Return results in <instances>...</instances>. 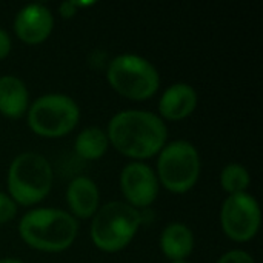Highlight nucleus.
<instances>
[{
    "label": "nucleus",
    "instance_id": "f257e3e1",
    "mask_svg": "<svg viewBox=\"0 0 263 263\" xmlns=\"http://www.w3.org/2000/svg\"><path fill=\"white\" fill-rule=\"evenodd\" d=\"M106 136L120 154L143 160L163 149L168 129L159 116L148 111L129 109L117 112L109 120Z\"/></svg>",
    "mask_w": 263,
    "mask_h": 263
},
{
    "label": "nucleus",
    "instance_id": "f03ea898",
    "mask_svg": "<svg viewBox=\"0 0 263 263\" xmlns=\"http://www.w3.org/2000/svg\"><path fill=\"white\" fill-rule=\"evenodd\" d=\"M79 233L77 220L66 211L37 208L26 213L18 223L22 240L32 250L60 253L68 250Z\"/></svg>",
    "mask_w": 263,
    "mask_h": 263
},
{
    "label": "nucleus",
    "instance_id": "7ed1b4c3",
    "mask_svg": "<svg viewBox=\"0 0 263 263\" xmlns=\"http://www.w3.org/2000/svg\"><path fill=\"white\" fill-rule=\"evenodd\" d=\"M140 225L139 210L125 202H109L92 216L91 239L100 251L117 253L131 243Z\"/></svg>",
    "mask_w": 263,
    "mask_h": 263
},
{
    "label": "nucleus",
    "instance_id": "20e7f679",
    "mask_svg": "<svg viewBox=\"0 0 263 263\" xmlns=\"http://www.w3.org/2000/svg\"><path fill=\"white\" fill-rule=\"evenodd\" d=\"M54 173L49 162L37 153L18 154L8 170V191L15 205L31 206L51 191Z\"/></svg>",
    "mask_w": 263,
    "mask_h": 263
},
{
    "label": "nucleus",
    "instance_id": "39448f33",
    "mask_svg": "<svg viewBox=\"0 0 263 263\" xmlns=\"http://www.w3.org/2000/svg\"><path fill=\"white\" fill-rule=\"evenodd\" d=\"M106 79L116 92L131 100H148L160 85L156 66L136 54H122L112 59L106 69Z\"/></svg>",
    "mask_w": 263,
    "mask_h": 263
},
{
    "label": "nucleus",
    "instance_id": "423d86ee",
    "mask_svg": "<svg viewBox=\"0 0 263 263\" xmlns=\"http://www.w3.org/2000/svg\"><path fill=\"white\" fill-rule=\"evenodd\" d=\"M202 162L196 146L186 140L165 145L157 160V180L171 193H188L199 180Z\"/></svg>",
    "mask_w": 263,
    "mask_h": 263
},
{
    "label": "nucleus",
    "instance_id": "0eeeda50",
    "mask_svg": "<svg viewBox=\"0 0 263 263\" xmlns=\"http://www.w3.org/2000/svg\"><path fill=\"white\" fill-rule=\"evenodd\" d=\"M80 119L79 105L65 94H46L32 102L28 109V125L32 133L57 139L71 133Z\"/></svg>",
    "mask_w": 263,
    "mask_h": 263
},
{
    "label": "nucleus",
    "instance_id": "6e6552de",
    "mask_svg": "<svg viewBox=\"0 0 263 263\" xmlns=\"http://www.w3.org/2000/svg\"><path fill=\"white\" fill-rule=\"evenodd\" d=\"M260 206L257 200L248 194L228 196L220 210V225L227 237L243 243L256 237L260 228Z\"/></svg>",
    "mask_w": 263,
    "mask_h": 263
},
{
    "label": "nucleus",
    "instance_id": "1a4fd4ad",
    "mask_svg": "<svg viewBox=\"0 0 263 263\" xmlns=\"http://www.w3.org/2000/svg\"><path fill=\"white\" fill-rule=\"evenodd\" d=\"M120 188L129 206L136 210L148 208L157 199L159 180L148 165L131 162L120 174Z\"/></svg>",
    "mask_w": 263,
    "mask_h": 263
},
{
    "label": "nucleus",
    "instance_id": "9d476101",
    "mask_svg": "<svg viewBox=\"0 0 263 263\" xmlns=\"http://www.w3.org/2000/svg\"><path fill=\"white\" fill-rule=\"evenodd\" d=\"M54 28V15L52 12L43 5H26L22 8L14 20V31L15 35L28 43V45H39L45 42Z\"/></svg>",
    "mask_w": 263,
    "mask_h": 263
},
{
    "label": "nucleus",
    "instance_id": "9b49d317",
    "mask_svg": "<svg viewBox=\"0 0 263 263\" xmlns=\"http://www.w3.org/2000/svg\"><path fill=\"white\" fill-rule=\"evenodd\" d=\"M197 92L188 83H174L165 89L159 100V112L166 120H183L194 112Z\"/></svg>",
    "mask_w": 263,
    "mask_h": 263
},
{
    "label": "nucleus",
    "instance_id": "f8f14e48",
    "mask_svg": "<svg viewBox=\"0 0 263 263\" xmlns=\"http://www.w3.org/2000/svg\"><path fill=\"white\" fill-rule=\"evenodd\" d=\"M66 202L74 219H89L99 210V188L88 177H76L66 188Z\"/></svg>",
    "mask_w": 263,
    "mask_h": 263
},
{
    "label": "nucleus",
    "instance_id": "ddd939ff",
    "mask_svg": "<svg viewBox=\"0 0 263 263\" xmlns=\"http://www.w3.org/2000/svg\"><path fill=\"white\" fill-rule=\"evenodd\" d=\"M160 250L171 262H185L194 250L193 231L180 222L166 225L160 236Z\"/></svg>",
    "mask_w": 263,
    "mask_h": 263
},
{
    "label": "nucleus",
    "instance_id": "4468645a",
    "mask_svg": "<svg viewBox=\"0 0 263 263\" xmlns=\"http://www.w3.org/2000/svg\"><path fill=\"white\" fill-rule=\"evenodd\" d=\"M29 106V92L15 76L0 77V114L9 119L22 117Z\"/></svg>",
    "mask_w": 263,
    "mask_h": 263
},
{
    "label": "nucleus",
    "instance_id": "2eb2a0df",
    "mask_svg": "<svg viewBox=\"0 0 263 263\" xmlns=\"http://www.w3.org/2000/svg\"><path fill=\"white\" fill-rule=\"evenodd\" d=\"M108 146H109V140L106 133L97 126L83 129L77 136L74 143L76 153L79 154V157L85 160H97L103 157L105 153L108 151Z\"/></svg>",
    "mask_w": 263,
    "mask_h": 263
},
{
    "label": "nucleus",
    "instance_id": "dca6fc26",
    "mask_svg": "<svg viewBox=\"0 0 263 263\" xmlns=\"http://www.w3.org/2000/svg\"><path fill=\"white\" fill-rule=\"evenodd\" d=\"M250 183H251V176L243 165L230 163L220 173V185L222 190L228 193V196L247 193Z\"/></svg>",
    "mask_w": 263,
    "mask_h": 263
},
{
    "label": "nucleus",
    "instance_id": "f3484780",
    "mask_svg": "<svg viewBox=\"0 0 263 263\" xmlns=\"http://www.w3.org/2000/svg\"><path fill=\"white\" fill-rule=\"evenodd\" d=\"M17 214V205L15 202L8 196L0 193V225L11 222Z\"/></svg>",
    "mask_w": 263,
    "mask_h": 263
},
{
    "label": "nucleus",
    "instance_id": "a211bd4d",
    "mask_svg": "<svg viewBox=\"0 0 263 263\" xmlns=\"http://www.w3.org/2000/svg\"><path fill=\"white\" fill-rule=\"evenodd\" d=\"M217 263H254V259L243 250H233L225 253Z\"/></svg>",
    "mask_w": 263,
    "mask_h": 263
},
{
    "label": "nucleus",
    "instance_id": "6ab92c4d",
    "mask_svg": "<svg viewBox=\"0 0 263 263\" xmlns=\"http://www.w3.org/2000/svg\"><path fill=\"white\" fill-rule=\"evenodd\" d=\"M11 48H12V43H11V37L9 34L0 28V60L6 59L11 52Z\"/></svg>",
    "mask_w": 263,
    "mask_h": 263
},
{
    "label": "nucleus",
    "instance_id": "aec40b11",
    "mask_svg": "<svg viewBox=\"0 0 263 263\" xmlns=\"http://www.w3.org/2000/svg\"><path fill=\"white\" fill-rule=\"evenodd\" d=\"M77 12V6L76 2H65L60 5V14L62 17H72Z\"/></svg>",
    "mask_w": 263,
    "mask_h": 263
},
{
    "label": "nucleus",
    "instance_id": "412c9836",
    "mask_svg": "<svg viewBox=\"0 0 263 263\" xmlns=\"http://www.w3.org/2000/svg\"><path fill=\"white\" fill-rule=\"evenodd\" d=\"M0 263H23L22 260H17V259H12V257H8V259H0Z\"/></svg>",
    "mask_w": 263,
    "mask_h": 263
},
{
    "label": "nucleus",
    "instance_id": "4be33fe9",
    "mask_svg": "<svg viewBox=\"0 0 263 263\" xmlns=\"http://www.w3.org/2000/svg\"><path fill=\"white\" fill-rule=\"evenodd\" d=\"M173 263H188V262H173Z\"/></svg>",
    "mask_w": 263,
    "mask_h": 263
}]
</instances>
